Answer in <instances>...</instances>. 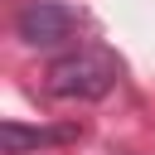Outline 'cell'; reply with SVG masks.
I'll use <instances>...</instances> for the list:
<instances>
[{"label": "cell", "mask_w": 155, "mask_h": 155, "mask_svg": "<svg viewBox=\"0 0 155 155\" xmlns=\"http://www.w3.org/2000/svg\"><path fill=\"white\" fill-rule=\"evenodd\" d=\"M82 29V15L63 0H29L19 15H15V34L29 44V48H58L68 44L73 34Z\"/></svg>", "instance_id": "obj_2"}, {"label": "cell", "mask_w": 155, "mask_h": 155, "mask_svg": "<svg viewBox=\"0 0 155 155\" xmlns=\"http://www.w3.org/2000/svg\"><path fill=\"white\" fill-rule=\"evenodd\" d=\"M116 58L107 48H73L44 68V87L63 102H97L116 87Z\"/></svg>", "instance_id": "obj_1"}, {"label": "cell", "mask_w": 155, "mask_h": 155, "mask_svg": "<svg viewBox=\"0 0 155 155\" xmlns=\"http://www.w3.org/2000/svg\"><path fill=\"white\" fill-rule=\"evenodd\" d=\"M68 131H44V126H19V121H0V150L5 155H24V150H39V145H53L63 140Z\"/></svg>", "instance_id": "obj_3"}]
</instances>
